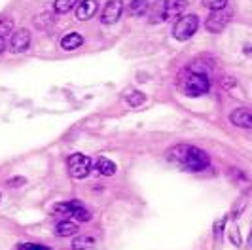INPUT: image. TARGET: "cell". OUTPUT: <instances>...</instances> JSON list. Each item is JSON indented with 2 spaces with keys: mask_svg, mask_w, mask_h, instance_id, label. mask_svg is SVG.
<instances>
[{
  "mask_svg": "<svg viewBox=\"0 0 252 250\" xmlns=\"http://www.w3.org/2000/svg\"><path fill=\"white\" fill-rule=\"evenodd\" d=\"M167 161L173 163L178 169L191 171V173H199V171H205L209 167L211 159L197 146H191V144H175L173 148L167 150Z\"/></svg>",
  "mask_w": 252,
  "mask_h": 250,
  "instance_id": "cell-1",
  "label": "cell"
},
{
  "mask_svg": "<svg viewBox=\"0 0 252 250\" xmlns=\"http://www.w3.org/2000/svg\"><path fill=\"white\" fill-rule=\"evenodd\" d=\"M211 89V80L207 72H197V70H188V76L182 84V91L188 95V97H201L205 93H209Z\"/></svg>",
  "mask_w": 252,
  "mask_h": 250,
  "instance_id": "cell-2",
  "label": "cell"
},
{
  "mask_svg": "<svg viewBox=\"0 0 252 250\" xmlns=\"http://www.w3.org/2000/svg\"><path fill=\"white\" fill-rule=\"evenodd\" d=\"M66 167H68V175L76 178V180H84L91 175L93 171V161L91 157L84 156V154H72L66 159Z\"/></svg>",
  "mask_w": 252,
  "mask_h": 250,
  "instance_id": "cell-3",
  "label": "cell"
},
{
  "mask_svg": "<svg viewBox=\"0 0 252 250\" xmlns=\"http://www.w3.org/2000/svg\"><path fill=\"white\" fill-rule=\"evenodd\" d=\"M197 29H199V17L189 13V15H184V17L177 19V23L173 27V36L180 40V42H184V40L193 36L197 32Z\"/></svg>",
  "mask_w": 252,
  "mask_h": 250,
  "instance_id": "cell-4",
  "label": "cell"
},
{
  "mask_svg": "<svg viewBox=\"0 0 252 250\" xmlns=\"http://www.w3.org/2000/svg\"><path fill=\"white\" fill-rule=\"evenodd\" d=\"M231 17H233V12H231L229 8H224V10H216V12H211V15L207 17V21H205V27H207V31H209V32H213V34H218V32H222V31H224V29L229 25Z\"/></svg>",
  "mask_w": 252,
  "mask_h": 250,
  "instance_id": "cell-5",
  "label": "cell"
},
{
  "mask_svg": "<svg viewBox=\"0 0 252 250\" xmlns=\"http://www.w3.org/2000/svg\"><path fill=\"white\" fill-rule=\"evenodd\" d=\"M122 13H124V2L122 0H108L106 6L102 8L101 23L102 25H114L120 21Z\"/></svg>",
  "mask_w": 252,
  "mask_h": 250,
  "instance_id": "cell-6",
  "label": "cell"
},
{
  "mask_svg": "<svg viewBox=\"0 0 252 250\" xmlns=\"http://www.w3.org/2000/svg\"><path fill=\"white\" fill-rule=\"evenodd\" d=\"M8 46H10V51L15 53V55L27 51L29 46H31V32L27 29H17L12 36H10V44Z\"/></svg>",
  "mask_w": 252,
  "mask_h": 250,
  "instance_id": "cell-7",
  "label": "cell"
},
{
  "mask_svg": "<svg viewBox=\"0 0 252 250\" xmlns=\"http://www.w3.org/2000/svg\"><path fill=\"white\" fill-rule=\"evenodd\" d=\"M229 120H231L233 125L252 131V110H249V108H235L233 112L229 114Z\"/></svg>",
  "mask_w": 252,
  "mask_h": 250,
  "instance_id": "cell-8",
  "label": "cell"
},
{
  "mask_svg": "<svg viewBox=\"0 0 252 250\" xmlns=\"http://www.w3.org/2000/svg\"><path fill=\"white\" fill-rule=\"evenodd\" d=\"M99 10V2L97 0H82L76 8V17L80 21H89Z\"/></svg>",
  "mask_w": 252,
  "mask_h": 250,
  "instance_id": "cell-9",
  "label": "cell"
},
{
  "mask_svg": "<svg viewBox=\"0 0 252 250\" xmlns=\"http://www.w3.org/2000/svg\"><path fill=\"white\" fill-rule=\"evenodd\" d=\"M188 8V0H167L165 19H180V13Z\"/></svg>",
  "mask_w": 252,
  "mask_h": 250,
  "instance_id": "cell-10",
  "label": "cell"
},
{
  "mask_svg": "<svg viewBox=\"0 0 252 250\" xmlns=\"http://www.w3.org/2000/svg\"><path fill=\"white\" fill-rule=\"evenodd\" d=\"M76 207H78V201H66V203H57L53 205L51 214L53 216H61V218H72Z\"/></svg>",
  "mask_w": 252,
  "mask_h": 250,
  "instance_id": "cell-11",
  "label": "cell"
},
{
  "mask_svg": "<svg viewBox=\"0 0 252 250\" xmlns=\"http://www.w3.org/2000/svg\"><path fill=\"white\" fill-rule=\"evenodd\" d=\"M165 4H167V0H156L150 6L148 15H150L152 25H158L159 21H165Z\"/></svg>",
  "mask_w": 252,
  "mask_h": 250,
  "instance_id": "cell-12",
  "label": "cell"
},
{
  "mask_svg": "<svg viewBox=\"0 0 252 250\" xmlns=\"http://www.w3.org/2000/svg\"><path fill=\"white\" fill-rule=\"evenodd\" d=\"M72 249L74 250H95L97 249V239L93 235H78L72 241Z\"/></svg>",
  "mask_w": 252,
  "mask_h": 250,
  "instance_id": "cell-13",
  "label": "cell"
},
{
  "mask_svg": "<svg viewBox=\"0 0 252 250\" xmlns=\"http://www.w3.org/2000/svg\"><path fill=\"white\" fill-rule=\"evenodd\" d=\"M82 44H84V36H82L80 32H68V34L63 36V40H61V48L68 51L80 48Z\"/></svg>",
  "mask_w": 252,
  "mask_h": 250,
  "instance_id": "cell-14",
  "label": "cell"
},
{
  "mask_svg": "<svg viewBox=\"0 0 252 250\" xmlns=\"http://www.w3.org/2000/svg\"><path fill=\"white\" fill-rule=\"evenodd\" d=\"M95 169H97V173L102 176H112L116 175V163L110 161L108 157H99L97 163H95Z\"/></svg>",
  "mask_w": 252,
  "mask_h": 250,
  "instance_id": "cell-15",
  "label": "cell"
},
{
  "mask_svg": "<svg viewBox=\"0 0 252 250\" xmlns=\"http://www.w3.org/2000/svg\"><path fill=\"white\" fill-rule=\"evenodd\" d=\"M148 10H150L148 0H131V4H129V15H133V17H142L148 13Z\"/></svg>",
  "mask_w": 252,
  "mask_h": 250,
  "instance_id": "cell-16",
  "label": "cell"
},
{
  "mask_svg": "<svg viewBox=\"0 0 252 250\" xmlns=\"http://www.w3.org/2000/svg\"><path fill=\"white\" fill-rule=\"evenodd\" d=\"M80 2L82 0H55L53 2V10H55V13H59V15H64V13L76 10Z\"/></svg>",
  "mask_w": 252,
  "mask_h": 250,
  "instance_id": "cell-17",
  "label": "cell"
},
{
  "mask_svg": "<svg viewBox=\"0 0 252 250\" xmlns=\"http://www.w3.org/2000/svg\"><path fill=\"white\" fill-rule=\"evenodd\" d=\"M78 231V224L76 222H70V220H61L59 224L55 225V233L59 237H68V235H74Z\"/></svg>",
  "mask_w": 252,
  "mask_h": 250,
  "instance_id": "cell-18",
  "label": "cell"
},
{
  "mask_svg": "<svg viewBox=\"0 0 252 250\" xmlns=\"http://www.w3.org/2000/svg\"><path fill=\"white\" fill-rule=\"evenodd\" d=\"M51 23H53V15H51V13H42V15H36V17H34V27H36L38 31L50 29Z\"/></svg>",
  "mask_w": 252,
  "mask_h": 250,
  "instance_id": "cell-19",
  "label": "cell"
},
{
  "mask_svg": "<svg viewBox=\"0 0 252 250\" xmlns=\"http://www.w3.org/2000/svg\"><path fill=\"white\" fill-rule=\"evenodd\" d=\"M144 100H146V95L140 93V91H133V93L127 95V104L129 106H140Z\"/></svg>",
  "mask_w": 252,
  "mask_h": 250,
  "instance_id": "cell-20",
  "label": "cell"
},
{
  "mask_svg": "<svg viewBox=\"0 0 252 250\" xmlns=\"http://www.w3.org/2000/svg\"><path fill=\"white\" fill-rule=\"evenodd\" d=\"M203 6L209 8L211 12H216V10L227 8V0H203Z\"/></svg>",
  "mask_w": 252,
  "mask_h": 250,
  "instance_id": "cell-21",
  "label": "cell"
},
{
  "mask_svg": "<svg viewBox=\"0 0 252 250\" xmlns=\"http://www.w3.org/2000/svg\"><path fill=\"white\" fill-rule=\"evenodd\" d=\"M17 250H51L50 247H44V245H36V243H25V245H19Z\"/></svg>",
  "mask_w": 252,
  "mask_h": 250,
  "instance_id": "cell-22",
  "label": "cell"
},
{
  "mask_svg": "<svg viewBox=\"0 0 252 250\" xmlns=\"http://www.w3.org/2000/svg\"><path fill=\"white\" fill-rule=\"evenodd\" d=\"M12 21L10 19H6V17H2L0 19V36H4V34H8L10 31H12V25H10Z\"/></svg>",
  "mask_w": 252,
  "mask_h": 250,
  "instance_id": "cell-23",
  "label": "cell"
},
{
  "mask_svg": "<svg viewBox=\"0 0 252 250\" xmlns=\"http://www.w3.org/2000/svg\"><path fill=\"white\" fill-rule=\"evenodd\" d=\"M4 50H6V38L0 36V55L4 53Z\"/></svg>",
  "mask_w": 252,
  "mask_h": 250,
  "instance_id": "cell-24",
  "label": "cell"
},
{
  "mask_svg": "<svg viewBox=\"0 0 252 250\" xmlns=\"http://www.w3.org/2000/svg\"><path fill=\"white\" fill-rule=\"evenodd\" d=\"M249 249H252V229H251V235H249Z\"/></svg>",
  "mask_w": 252,
  "mask_h": 250,
  "instance_id": "cell-25",
  "label": "cell"
},
{
  "mask_svg": "<svg viewBox=\"0 0 252 250\" xmlns=\"http://www.w3.org/2000/svg\"><path fill=\"white\" fill-rule=\"evenodd\" d=\"M0 199H2V197H0Z\"/></svg>",
  "mask_w": 252,
  "mask_h": 250,
  "instance_id": "cell-26",
  "label": "cell"
}]
</instances>
